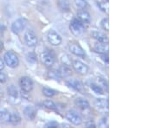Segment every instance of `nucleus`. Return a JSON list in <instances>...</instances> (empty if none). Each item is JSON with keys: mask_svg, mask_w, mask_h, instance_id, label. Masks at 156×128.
<instances>
[{"mask_svg": "<svg viewBox=\"0 0 156 128\" xmlns=\"http://www.w3.org/2000/svg\"><path fill=\"white\" fill-rule=\"evenodd\" d=\"M65 116H66V119H67L69 122H71L73 125H75V126H79V125H81L82 122V118L78 115L77 112H73V111H69V112H67Z\"/></svg>", "mask_w": 156, "mask_h": 128, "instance_id": "obj_6", "label": "nucleus"}, {"mask_svg": "<svg viewBox=\"0 0 156 128\" xmlns=\"http://www.w3.org/2000/svg\"><path fill=\"white\" fill-rule=\"evenodd\" d=\"M7 81V77L4 73L0 72V83H4Z\"/></svg>", "mask_w": 156, "mask_h": 128, "instance_id": "obj_33", "label": "nucleus"}, {"mask_svg": "<svg viewBox=\"0 0 156 128\" xmlns=\"http://www.w3.org/2000/svg\"><path fill=\"white\" fill-rule=\"evenodd\" d=\"M72 66H73L74 69L80 74H86L89 71V68L84 63H82V62H80L78 60H76L73 62Z\"/></svg>", "mask_w": 156, "mask_h": 128, "instance_id": "obj_8", "label": "nucleus"}, {"mask_svg": "<svg viewBox=\"0 0 156 128\" xmlns=\"http://www.w3.org/2000/svg\"><path fill=\"white\" fill-rule=\"evenodd\" d=\"M74 4H75V5H76L77 8L81 9V10L86 9L89 6V4H88V3H87L86 0H75Z\"/></svg>", "mask_w": 156, "mask_h": 128, "instance_id": "obj_23", "label": "nucleus"}, {"mask_svg": "<svg viewBox=\"0 0 156 128\" xmlns=\"http://www.w3.org/2000/svg\"><path fill=\"white\" fill-rule=\"evenodd\" d=\"M48 76L50 78H51V79H56V80L62 78L61 75H60V74H59L58 70H50L48 73Z\"/></svg>", "mask_w": 156, "mask_h": 128, "instance_id": "obj_27", "label": "nucleus"}, {"mask_svg": "<svg viewBox=\"0 0 156 128\" xmlns=\"http://www.w3.org/2000/svg\"><path fill=\"white\" fill-rule=\"evenodd\" d=\"M101 26L103 30H109V21L108 18H104L101 20Z\"/></svg>", "mask_w": 156, "mask_h": 128, "instance_id": "obj_28", "label": "nucleus"}, {"mask_svg": "<svg viewBox=\"0 0 156 128\" xmlns=\"http://www.w3.org/2000/svg\"><path fill=\"white\" fill-rule=\"evenodd\" d=\"M8 121L13 125H18L21 122V117H20L19 113L18 112H12V113H10V117H9V120Z\"/></svg>", "mask_w": 156, "mask_h": 128, "instance_id": "obj_20", "label": "nucleus"}, {"mask_svg": "<svg viewBox=\"0 0 156 128\" xmlns=\"http://www.w3.org/2000/svg\"><path fill=\"white\" fill-rule=\"evenodd\" d=\"M69 50L71 51L72 54H74L75 55L81 56V57L85 56V51L77 43H71L69 45Z\"/></svg>", "mask_w": 156, "mask_h": 128, "instance_id": "obj_12", "label": "nucleus"}, {"mask_svg": "<svg viewBox=\"0 0 156 128\" xmlns=\"http://www.w3.org/2000/svg\"><path fill=\"white\" fill-rule=\"evenodd\" d=\"M21 90L23 93H30L33 89V81L30 77L23 76L19 81Z\"/></svg>", "mask_w": 156, "mask_h": 128, "instance_id": "obj_3", "label": "nucleus"}, {"mask_svg": "<svg viewBox=\"0 0 156 128\" xmlns=\"http://www.w3.org/2000/svg\"><path fill=\"white\" fill-rule=\"evenodd\" d=\"M23 115L27 120H33L36 118L37 111L33 107L28 106L23 109Z\"/></svg>", "mask_w": 156, "mask_h": 128, "instance_id": "obj_11", "label": "nucleus"}, {"mask_svg": "<svg viewBox=\"0 0 156 128\" xmlns=\"http://www.w3.org/2000/svg\"><path fill=\"white\" fill-rule=\"evenodd\" d=\"M3 50H4V44L2 42H0V52H2Z\"/></svg>", "mask_w": 156, "mask_h": 128, "instance_id": "obj_38", "label": "nucleus"}, {"mask_svg": "<svg viewBox=\"0 0 156 128\" xmlns=\"http://www.w3.org/2000/svg\"><path fill=\"white\" fill-rule=\"evenodd\" d=\"M58 72L61 75V77H68L69 75H71L72 74V70L70 69L69 66H67V65H64L62 64L58 69Z\"/></svg>", "mask_w": 156, "mask_h": 128, "instance_id": "obj_18", "label": "nucleus"}, {"mask_svg": "<svg viewBox=\"0 0 156 128\" xmlns=\"http://www.w3.org/2000/svg\"><path fill=\"white\" fill-rule=\"evenodd\" d=\"M98 81H99V85H101V86H103L104 88H108V83H107L106 79H104V78H102V77H99V78H98Z\"/></svg>", "mask_w": 156, "mask_h": 128, "instance_id": "obj_32", "label": "nucleus"}, {"mask_svg": "<svg viewBox=\"0 0 156 128\" xmlns=\"http://www.w3.org/2000/svg\"><path fill=\"white\" fill-rule=\"evenodd\" d=\"M10 112L4 108H0V121H8Z\"/></svg>", "mask_w": 156, "mask_h": 128, "instance_id": "obj_22", "label": "nucleus"}, {"mask_svg": "<svg viewBox=\"0 0 156 128\" xmlns=\"http://www.w3.org/2000/svg\"><path fill=\"white\" fill-rule=\"evenodd\" d=\"M59 9L63 12H68L70 10V4L69 0H57Z\"/></svg>", "mask_w": 156, "mask_h": 128, "instance_id": "obj_17", "label": "nucleus"}, {"mask_svg": "<svg viewBox=\"0 0 156 128\" xmlns=\"http://www.w3.org/2000/svg\"><path fill=\"white\" fill-rule=\"evenodd\" d=\"M4 62L6 63L7 66H9L11 69H14L18 66L19 64V59L18 56L16 55L13 51H8L4 54Z\"/></svg>", "mask_w": 156, "mask_h": 128, "instance_id": "obj_1", "label": "nucleus"}, {"mask_svg": "<svg viewBox=\"0 0 156 128\" xmlns=\"http://www.w3.org/2000/svg\"><path fill=\"white\" fill-rule=\"evenodd\" d=\"M7 93H8V95H9V100L11 103L17 104V103L19 102V93L14 85H11V86L8 87Z\"/></svg>", "mask_w": 156, "mask_h": 128, "instance_id": "obj_4", "label": "nucleus"}, {"mask_svg": "<svg viewBox=\"0 0 156 128\" xmlns=\"http://www.w3.org/2000/svg\"><path fill=\"white\" fill-rule=\"evenodd\" d=\"M45 127L47 128H57L58 127V123L56 121H50L45 125Z\"/></svg>", "mask_w": 156, "mask_h": 128, "instance_id": "obj_31", "label": "nucleus"}, {"mask_svg": "<svg viewBox=\"0 0 156 128\" xmlns=\"http://www.w3.org/2000/svg\"><path fill=\"white\" fill-rule=\"evenodd\" d=\"M96 106L99 108H106L108 107V100L105 99H97L96 100Z\"/></svg>", "mask_w": 156, "mask_h": 128, "instance_id": "obj_24", "label": "nucleus"}, {"mask_svg": "<svg viewBox=\"0 0 156 128\" xmlns=\"http://www.w3.org/2000/svg\"><path fill=\"white\" fill-rule=\"evenodd\" d=\"M94 50L96 52H97L99 54H108V45L107 43L104 42H99L95 44L94 46Z\"/></svg>", "mask_w": 156, "mask_h": 128, "instance_id": "obj_13", "label": "nucleus"}, {"mask_svg": "<svg viewBox=\"0 0 156 128\" xmlns=\"http://www.w3.org/2000/svg\"><path fill=\"white\" fill-rule=\"evenodd\" d=\"M91 36L94 39H96L99 42H104V43H108V37H107L105 34L99 32V31H93L91 33Z\"/></svg>", "mask_w": 156, "mask_h": 128, "instance_id": "obj_15", "label": "nucleus"}, {"mask_svg": "<svg viewBox=\"0 0 156 128\" xmlns=\"http://www.w3.org/2000/svg\"><path fill=\"white\" fill-rule=\"evenodd\" d=\"M102 58L107 63L108 62V54H102Z\"/></svg>", "mask_w": 156, "mask_h": 128, "instance_id": "obj_35", "label": "nucleus"}, {"mask_svg": "<svg viewBox=\"0 0 156 128\" xmlns=\"http://www.w3.org/2000/svg\"><path fill=\"white\" fill-rule=\"evenodd\" d=\"M77 18L80 21H82L83 23H89L91 20V17L87 11H84L82 9V11H79L77 12Z\"/></svg>", "mask_w": 156, "mask_h": 128, "instance_id": "obj_14", "label": "nucleus"}, {"mask_svg": "<svg viewBox=\"0 0 156 128\" xmlns=\"http://www.w3.org/2000/svg\"><path fill=\"white\" fill-rule=\"evenodd\" d=\"M67 85L77 91H82V84L77 81V80H75V79H71L69 81H67Z\"/></svg>", "mask_w": 156, "mask_h": 128, "instance_id": "obj_19", "label": "nucleus"}, {"mask_svg": "<svg viewBox=\"0 0 156 128\" xmlns=\"http://www.w3.org/2000/svg\"><path fill=\"white\" fill-rule=\"evenodd\" d=\"M26 57H27V60H28L29 62H30V63L37 62V56H36V55L34 53H29Z\"/></svg>", "mask_w": 156, "mask_h": 128, "instance_id": "obj_29", "label": "nucleus"}, {"mask_svg": "<svg viewBox=\"0 0 156 128\" xmlns=\"http://www.w3.org/2000/svg\"><path fill=\"white\" fill-rule=\"evenodd\" d=\"M75 104L77 105L80 109L86 110L89 108V103L87 100L83 99V98H77L75 100Z\"/></svg>", "mask_w": 156, "mask_h": 128, "instance_id": "obj_16", "label": "nucleus"}, {"mask_svg": "<svg viewBox=\"0 0 156 128\" xmlns=\"http://www.w3.org/2000/svg\"><path fill=\"white\" fill-rule=\"evenodd\" d=\"M4 61L0 58V70L4 69Z\"/></svg>", "mask_w": 156, "mask_h": 128, "instance_id": "obj_36", "label": "nucleus"}, {"mask_svg": "<svg viewBox=\"0 0 156 128\" xmlns=\"http://www.w3.org/2000/svg\"><path fill=\"white\" fill-rule=\"evenodd\" d=\"M0 93H1V91H0Z\"/></svg>", "mask_w": 156, "mask_h": 128, "instance_id": "obj_39", "label": "nucleus"}, {"mask_svg": "<svg viewBox=\"0 0 156 128\" xmlns=\"http://www.w3.org/2000/svg\"><path fill=\"white\" fill-rule=\"evenodd\" d=\"M47 38H48V41L50 42V43L54 46H58L62 42V37L55 30H50L48 32Z\"/></svg>", "mask_w": 156, "mask_h": 128, "instance_id": "obj_5", "label": "nucleus"}, {"mask_svg": "<svg viewBox=\"0 0 156 128\" xmlns=\"http://www.w3.org/2000/svg\"><path fill=\"white\" fill-rule=\"evenodd\" d=\"M85 126L89 128H92V127L95 128L96 127V125H95V123H94L93 121H88V122L85 124Z\"/></svg>", "mask_w": 156, "mask_h": 128, "instance_id": "obj_34", "label": "nucleus"}, {"mask_svg": "<svg viewBox=\"0 0 156 128\" xmlns=\"http://www.w3.org/2000/svg\"><path fill=\"white\" fill-rule=\"evenodd\" d=\"M43 92V94L46 97H53L55 96L56 94L58 93V92L54 90V89H51V88H43L42 89Z\"/></svg>", "mask_w": 156, "mask_h": 128, "instance_id": "obj_21", "label": "nucleus"}, {"mask_svg": "<svg viewBox=\"0 0 156 128\" xmlns=\"http://www.w3.org/2000/svg\"><path fill=\"white\" fill-rule=\"evenodd\" d=\"M25 25H26V23H25V21L23 19H18L15 22H13V23L11 25V30L14 33L18 34L24 29Z\"/></svg>", "mask_w": 156, "mask_h": 128, "instance_id": "obj_9", "label": "nucleus"}, {"mask_svg": "<svg viewBox=\"0 0 156 128\" xmlns=\"http://www.w3.org/2000/svg\"><path fill=\"white\" fill-rule=\"evenodd\" d=\"M70 30L74 35L78 36L84 31V23L78 18L73 19L70 23Z\"/></svg>", "mask_w": 156, "mask_h": 128, "instance_id": "obj_2", "label": "nucleus"}, {"mask_svg": "<svg viewBox=\"0 0 156 128\" xmlns=\"http://www.w3.org/2000/svg\"><path fill=\"white\" fill-rule=\"evenodd\" d=\"M41 59L43 61V62L47 66V67H51L54 62H55V59L53 57V55H51L49 52H43L41 54Z\"/></svg>", "mask_w": 156, "mask_h": 128, "instance_id": "obj_10", "label": "nucleus"}, {"mask_svg": "<svg viewBox=\"0 0 156 128\" xmlns=\"http://www.w3.org/2000/svg\"><path fill=\"white\" fill-rule=\"evenodd\" d=\"M24 40L29 47H34L38 43V37L32 31H26L24 34Z\"/></svg>", "mask_w": 156, "mask_h": 128, "instance_id": "obj_7", "label": "nucleus"}, {"mask_svg": "<svg viewBox=\"0 0 156 128\" xmlns=\"http://www.w3.org/2000/svg\"><path fill=\"white\" fill-rule=\"evenodd\" d=\"M97 5L98 7L102 11H104V12H108V6L106 5V4L105 3H103V2H101V1H98L97 2Z\"/></svg>", "mask_w": 156, "mask_h": 128, "instance_id": "obj_30", "label": "nucleus"}, {"mask_svg": "<svg viewBox=\"0 0 156 128\" xmlns=\"http://www.w3.org/2000/svg\"><path fill=\"white\" fill-rule=\"evenodd\" d=\"M43 106L51 110H56L57 109V105L54 103V101L50 100H46L43 101Z\"/></svg>", "mask_w": 156, "mask_h": 128, "instance_id": "obj_26", "label": "nucleus"}, {"mask_svg": "<svg viewBox=\"0 0 156 128\" xmlns=\"http://www.w3.org/2000/svg\"><path fill=\"white\" fill-rule=\"evenodd\" d=\"M90 88L97 94H103L104 93L103 89L101 87V85H98V84H96V83H91L90 84Z\"/></svg>", "mask_w": 156, "mask_h": 128, "instance_id": "obj_25", "label": "nucleus"}, {"mask_svg": "<svg viewBox=\"0 0 156 128\" xmlns=\"http://www.w3.org/2000/svg\"><path fill=\"white\" fill-rule=\"evenodd\" d=\"M5 30L4 25V24H2V23H0V31H3V30Z\"/></svg>", "mask_w": 156, "mask_h": 128, "instance_id": "obj_37", "label": "nucleus"}]
</instances>
